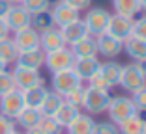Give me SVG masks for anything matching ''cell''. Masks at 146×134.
Here are the masks:
<instances>
[{
    "label": "cell",
    "mask_w": 146,
    "mask_h": 134,
    "mask_svg": "<svg viewBox=\"0 0 146 134\" xmlns=\"http://www.w3.org/2000/svg\"><path fill=\"white\" fill-rule=\"evenodd\" d=\"M112 8H114V13L129 19H133L135 15H139L142 11L141 0H112Z\"/></svg>",
    "instance_id": "cell-23"
},
{
    "label": "cell",
    "mask_w": 146,
    "mask_h": 134,
    "mask_svg": "<svg viewBox=\"0 0 146 134\" xmlns=\"http://www.w3.org/2000/svg\"><path fill=\"white\" fill-rule=\"evenodd\" d=\"M9 2L8 0H0V17H4L6 13H8V9H9Z\"/></svg>",
    "instance_id": "cell-40"
},
{
    "label": "cell",
    "mask_w": 146,
    "mask_h": 134,
    "mask_svg": "<svg viewBox=\"0 0 146 134\" xmlns=\"http://www.w3.org/2000/svg\"><path fill=\"white\" fill-rule=\"evenodd\" d=\"M11 130H15V121L0 114V134H9Z\"/></svg>",
    "instance_id": "cell-37"
},
{
    "label": "cell",
    "mask_w": 146,
    "mask_h": 134,
    "mask_svg": "<svg viewBox=\"0 0 146 134\" xmlns=\"http://www.w3.org/2000/svg\"><path fill=\"white\" fill-rule=\"evenodd\" d=\"M45 61V52L41 48H32V50H23L17 54L15 65L19 67H28V69H39Z\"/></svg>",
    "instance_id": "cell-15"
},
{
    "label": "cell",
    "mask_w": 146,
    "mask_h": 134,
    "mask_svg": "<svg viewBox=\"0 0 146 134\" xmlns=\"http://www.w3.org/2000/svg\"><path fill=\"white\" fill-rule=\"evenodd\" d=\"M146 127V119L141 116V112L129 116L127 119H124L122 123H118V130L120 134H142Z\"/></svg>",
    "instance_id": "cell-22"
},
{
    "label": "cell",
    "mask_w": 146,
    "mask_h": 134,
    "mask_svg": "<svg viewBox=\"0 0 146 134\" xmlns=\"http://www.w3.org/2000/svg\"><path fill=\"white\" fill-rule=\"evenodd\" d=\"M51 17H52V22H54L56 28H62V26L69 24V22L77 21L79 17V11L75 8H71V6H68L66 2H56V4H52V9H51Z\"/></svg>",
    "instance_id": "cell-12"
},
{
    "label": "cell",
    "mask_w": 146,
    "mask_h": 134,
    "mask_svg": "<svg viewBox=\"0 0 146 134\" xmlns=\"http://www.w3.org/2000/svg\"><path fill=\"white\" fill-rule=\"evenodd\" d=\"M111 103V93L109 90L101 88H84V101H82V108L90 114H103L107 112V106Z\"/></svg>",
    "instance_id": "cell-2"
},
{
    "label": "cell",
    "mask_w": 146,
    "mask_h": 134,
    "mask_svg": "<svg viewBox=\"0 0 146 134\" xmlns=\"http://www.w3.org/2000/svg\"><path fill=\"white\" fill-rule=\"evenodd\" d=\"M25 134H43V130L39 127H32V129H26Z\"/></svg>",
    "instance_id": "cell-41"
},
{
    "label": "cell",
    "mask_w": 146,
    "mask_h": 134,
    "mask_svg": "<svg viewBox=\"0 0 146 134\" xmlns=\"http://www.w3.org/2000/svg\"><path fill=\"white\" fill-rule=\"evenodd\" d=\"M69 48H71V52H73L75 58L98 56V43H96V37H92V35H86V37L81 39V41L69 45Z\"/></svg>",
    "instance_id": "cell-17"
},
{
    "label": "cell",
    "mask_w": 146,
    "mask_h": 134,
    "mask_svg": "<svg viewBox=\"0 0 146 134\" xmlns=\"http://www.w3.org/2000/svg\"><path fill=\"white\" fill-rule=\"evenodd\" d=\"M94 134H120L118 125L112 121H103V123H96Z\"/></svg>",
    "instance_id": "cell-36"
},
{
    "label": "cell",
    "mask_w": 146,
    "mask_h": 134,
    "mask_svg": "<svg viewBox=\"0 0 146 134\" xmlns=\"http://www.w3.org/2000/svg\"><path fill=\"white\" fill-rule=\"evenodd\" d=\"M11 76H13V82H15V88L21 90V91L45 84L43 76L39 75V69H28V67L15 65V69L11 71Z\"/></svg>",
    "instance_id": "cell-5"
},
{
    "label": "cell",
    "mask_w": 146,
    "mask_h": 134,
    "mask_svg": "<svg viewBox=\"0 0 146 134\" xmlns=\"http://www.w3.org/2000/svg\"><path fill=\"white\" fill-rule=\"evenodd\" d=\"M64 101L69 104H73V106H77L79 110L82 108V101H84V88L79 86L75 88V90H71L69 93H66L64 95Z\"/></svg>",
    "instance_id": "cell-32"
},
{
    "label": "cell",
    "mask_w": 146,
    "mask_h": 134,
    "mask_svg": "<svg viewBox=\"0 0 146 134\" xmlns=\"http://www.w3.org/2000/svg\"><path fill=\"white\" fill-rule=\"evenodd\" d=\"M8 35H9V28H8V24H6L4 17H0V39L8 37Z\"/></svg>",
    "instance_id": "cell-39"
},
{
    "label": "cell",
    "mask_w": 146,
    "mask_h": 134,
    "mask_svg": "<svg viewBox=\"0 0 146 134\" xmlns=\"http://www.w3.org/2000/svg\"><path fill=\"white\" fill-rule=\"evenodd\" d=\"M62 103H64V97L58 95L56 91H49L47 97L43 99L41 106H39V112H41V116H54Z\"/></svg>",
    "instance_id": "cell-27"
},
{
    "label": "cell",
    "mask_w": 146,
    "mask_h": 134,
    "mask_svg": "<svg viewBox=\"0 0 146 134\" xmlns=\"http://www.w3.org/2000/svg\"><path fill=\"white\" fill-rule=\"evenodd\" d=\"M21 6L30 13V15H34V13L49 11V9H51V0H23Z\"/></svg>",
    "instance_id": "cell-30"
},
{
    "label": "cell",
    "mask_w": 146,
    "mask_h": 134,
    "mask_svg": "<svg viewBox=\"0 0 146 134\" xmlns=\"http://www.w3.org/2000/svg\"><path fill=\"white\" fill-rule=\"evenodd\" d=\"M39 119H41V112H39L38 108H28V106H25V108L21 110V114L15 117L17 125L23 127L25 130L32 129V127H38Z\"/></svg>",
    "instance_id": "cell-26"
},
{
    "label": "cell",
    "mask_w": 146,
    "mask_h": 134,
    "mask_svg": "<svg viewBox=\"0 0 146 134\" xmlns=\"http://www.w3.org/2000/svg\"><path fill=\"white\" fill-rule=\"evenodd\" d=\"M79 86H82V80L77 76L73 67L52 73V91H56L58 95L64 97L66 93H69L71 90H75Z\"/></svg>",
    "instance_id": "cell-7"
},
{
    "label": "cell",
    "mask_w": 146,
    "mask_h": 134,
    "mask_svg": "<svg viewBox=\"0 0 146 134\" xmlns=\"http://www.w3.org/2000/svg\"><path fill=\"white\" fill-rule=\"evenodd\" d=\"M94 127H96V121L90 116L79 112V116L66 129H68V134H94Z\"/></svg>",
    "instance_id": "cell-20"
},
{
    "label": "cell",
    "mask_w": 146,
    "mask_h": 134,
    "mask_svg": "<svg viewBox=\"0 0 146 134\" xmlns=\"http://www.w3.org/2000/svg\"><path fill=\"white\" fill-rule=\"evenodd\" d=\"M30 26L36 32H39V34L49 30V28H52L54 22H52V17H51V9L49 11H41V13H34L32 21H30Z\"/></svg>",
    "instance_id": "cell-29"
},
{
    "label": "cell",
    "mask_w": 146,
    "mask_h": 134,
    "mask_svg": "<svg viewBox=\"0 0 146 134\" xmlns=\"http://www.w3.org/2000/svg\"><path fill=\"white\" fill-rule=\"evenodd\" d=\"M124 50L127 52V56L131 58V60H135L137 63L146 61V41H142V39L129 35L124 41Z\"/></svg>",
    "instance_id": "cell-19"
},
{
    "label": "cell",
    "mask_w": 146,
    "mask_h": 134,
    "mask_svg": "<svg viewBox=\"0 0 146 134\" xmlns=\"http://www.w3.org/2000/svg\"><path fill=\"white\" fill-rule=\"evenodd\" d=\"M77 116H79V108H77V106H73V104H69V103H66V101H64V103L60 104V108L56 110V114L52 117L56 119V123H58L62 129H66V127H68Z\"/></svg>",
    "instance_id": "cell-25"
},
{
    "label": "cell",
    "mask_w": 146,
    "mask_h": 134,
    "mask_svg": "<svg viewBox=\"0 0 146 134\" xmlns=\"http://www.w3.org/2000/svg\"><path fill=\"white\" fill-rule=\"evenodd\" d=\"M15 88V82H13V76L8 69L0 71V95H4L8 91H11Z\"/></svg>",
    "instance_id": "cell-33"
},
{
    "label": "cell",
    "mask_w": 146,
    "mask_h": 134,
    "mask_svg": "<svg viewBox=\"0 0 146 134\" xmlns=\"http://www.w3.org/2000/svg\"><path fill=\"white\" fill-rule=\"evenodd\" d=\"M8 2H9V4H21L23 0H8Z\"/></svg>",
    "instance_id": "cell-44"
},
{
    "label": "cell",
    "mask_w": 146,
    "mask_h": 134,
    "mask_svg": "<svg viewBox=\"0 0 146 134\" xmlns=\"http://www.w3.org/2000/svg\"><path fill=\"white\" fill-rule=\"evenodd\" d=\"M131 95H133L131 101H133L137 112H146V86L141 88V90H137V91H133Z\"/></svg>",
    "instance_id": "cell-34"
},
{
    "label": "cell",
    "mask_w": 146,
    "mask_h": 134,
    "mask_svg": "<svg viewBox=\"0 0 146 134\" xmlns=\"http://www.w3.org/2000/svg\"><path fill=\"white\" fill-rule=\"evenodd\" d=\"M62 2H66L68 6H71V8H75L77 11H82V9H88L92 4V0H62Z\"/></svg>",
    "instance_id": "cell-38"
},
{
    "label": "cell",
    "mask_w": 146,
    "mask_h": 134,
    "mask_svg": "<svg viewBox=\"0 0 146 134\" xmlns=\"http://www.w3.org/2000/svg\"><path fill=\"white\" fill-rule=\"evenodd\" d=\"M62 47H66V41L62 37L60 28L52 26V28L39 34V48L43 52H51V50H56V48H62Z\"/></svg>",
    "instance_id": "cell-14"
},
{
    "label": "cell",
    "mask_w": 146,
    "mask_h": 134,
    "mask_svg": "<svg viewBox=\"0 0 146 134\" xmlns=\"http://www.w3.org/2000/svg\"><path fill=\"white\" fill-rule=\"evenodd\" d=\"M141 65H142V71H144V75H146V61H142Z\"/></svg>",
    "instance_id": "cell-45"
},
{
    "label": "cell",
    "mask_w": 146,
    "mask_h": 134,
    "mask_svg": "<svg viewBox=\"0 0 146 134\" xmlns=\"http://www.w3.org/2000/svg\"><path fill=\"white\" fill-rule=\"evenodd\" d=\"M109 19H111V13L103 8H92L88 9V13L84 15L82 22H84L86 30H88V35L96 37V35L103 34L107 30V24H109Z\"/></svg>",
    "instance_id": "cell-6"
},
{
    "label": "cell",
    "mask_w": 146,
    "mask_h": 134,
    "mask_svg": "<svg viewBox=\"0 0 146 134\" xmlns=\"http://www.w3.org/2000/svg\"><path fill=\"white\" fill-rule=\"evenodd\" d=\"M73 61H75V56H73L71 48H68V45H66V47H62V48L45 52V61H43V65H45L51 73H56V71H64V69L73 67Z\"/></svg>",
    "instance_id": "cell-4"
},
{
    "label": "cell",
    "mask_w": 146,
    "mask_h": 134,
    "mask_svg": "<svg viewBox=\"0 0 146 134\" xmlns=\"http://www.w3.org/2000/svg\"><path fill=\"white\" fill-rule=\"evenodd\" d=\"M142 134H146V127H144V130H142Z\"/></svg>",
    "instance_id": "cell-47"
},
{
    "label": "cell",
    "mask_w": 146,
    "mask_h": 134,
    "mask_svg": "<svg viewBox=\"0 0 146 134\" xmlns=\"http://www.w3.org/2000/svg\"><path fill=\"white\" fill-rule=\"evenodd\" d=\"M49 90L45 86H36V88H30V90H25L23 91V99H25V106L28 108H38L41 106L43 99L47 97Z\"/></svg>",
    "instance_id": "cell-24"
},
{
    "label": "cell",
    "mask_w": 146,
    "mask_h": 134,
    "mask_svg": "<svg viewBox=\"0 0 146 134\" xmlns=\"http://www.w3.org/2000/svg\"><path fill=\"white\" fill-rule=\"evenodd\" d=\"M96 43H98V52L105 58H116L124 50V41L112 37L111 34L103 32V34L96 35Z\"/></svg>",
    "instance_id": "cell-11"
},
{
    "label": "cell",
    "mask_w": 146,
    "mask_h": 134,
    "mask_svg": "<svg viewBox=\"0 0 146 134\" xmlns=\"http://www.w3.org/2000/svg\"><path fill=\"white\" fill-rule=\"evenodd\" d=\"M6 67H8V63H4V61L0 60V71H4V69H6Z\"/></svg>",
    "instance_id": "cell-43"
},
{
    "label": "cell",
    "mask_w": 146,
    "mask_h": 134,
    "mask_svg": "<svg viewBox=\"0 0 146 134\" xmlns=\"http://www.w3.org/2000/svg\"><path fill=\"white\" fill-rule=\"evenodd\" d=\"M99 69V61L98 56H92V58H75L73 61V71L77 73V76L81 80H88L96 71Z\"/></svg>",
    "instance_id": "cell-18"
},
{
    "label": "cell",
    "mask_w": 146,
    "mask_h": 134,
    "mask_svg": "<svg viewBox=\"0 0 146 134\" xmlns=\"http://www.w3.org/2000/svg\"><path fill=\"white\" fill-rule=\"evenodd\" d=\"M131 26H133V19L129 17H122L118 13L111 15L109 19V24H107V34H111L112 37L120 39V41H125V39L131 35Z\"/></svg>",
    "instance_id": "cell-10"
},
{
    "label": "cell",
    "mask_w": 146,
    "mask_h": 134,
    "mask_svg": "<svg viewBox=\"0 0 146 134\" xmlns=\"http://www.w3.org/2000/svg\"><path fill=\"white\" fill-rule=\"evenodd\" d=\"M107 112L109 117H111L112 123H122L124 119H127L129 116L137 114V108H135L131 97H125V95H118V97H111V103L107 106Z\"/></svg>",
    "instance_id": "cell-3"
},
{
    "label": "cell",
    "mask_w": 146,
    "mask_h": 134,
    "mask_svg": "<svg viewBox=\"0 0 146 134\" xmlns=\"http://www.w3.org/2000/svg\"><path fill=\"white\" fill-rule=\"evenodd\" d=\"M98 73L103 76V80L107 82L109 88H114V86H118V82H120L122 65L116 63V61H105V63H99Z\"/></svg>",
    "instance_id": "cell-21"
},
{
    "label": "cell",
    "mask_w": 146,
    "mask_h": 134,
    "mask_svg": "<svg viewBox=\"0 0 146 134\" xmlns=\"http://www.w3.org/2000/svg\"><path fill=\"white\" fill-rule=\"evenodd\" d=\"M13 34H15L13 35V43H15L19 52L32 50V48L39 47V32H36L32 26H26V28L13 32Z\"/></svg>",
    "instance_id": "cell-13"
},
{
    "label": "cell",
    "mask_w": 146,
    "mask_h": 134,
    "mask_svg": "<svg viewBox=\"0 0 146 134\" xmlns=\"http://www.w3.org/2000/svg\"><path fill=\"white\" fill-rule=\"evenodd\" d=\"M141 9H142V11H146V0H141Z\"/></svg>",
    "instance_id": "cell-42"
},
{
    "label": "cell",
    "mask_w": 146,
    "mask_h": 134,
    "mask_svg": "<svg viewBox=\"0 0 146 134\" xmlns=\"http://www.w3.org/2000/svg\"><path fill=\"white\" fill-rule=\"evenodd\" d=\"M17 47H15V43H13V39L9 37H4L0 39V60L4 61V63H15V60H17Z\"/></svg>",
    "instance_id": "cell-28"
},
{
    "label": "cell",
    "mask_w": 146,
    "mask_h": 134,
    "mask_svg": "<svg viewBox=\"0 0 146 134\" xmlns=\"http://www.w3.org/2000/svg\"><path fill=\"white\" fill-rule=\"evenodd\" d=\"M38 127L43 130V134H62V127L56 123L52 116H41Z\"/></svg>",
    "instance_id": "cell-31"
},
{
    "label": "cell",
    "mask_w": 146,
    "mask_h": 134,
    "mask_svg": "<svg viewBox=\"0 0 146 134\" xmlns=\"http://www.w3.org/2000/svg\"><path fill=\"white\" fill-rule=\"evenodd\" d=\"M25 108V99H23V91L13 88L11 91L0 95V114L9 119L15 121V117L21 114V110Z\"/></svg>",
    "instance_id": "cell-8"
},
{
    "label": "cell",
    "mask_w": 146,
    "mask_h": 134,
    "mask_svg": "<svg viewBox=\"0 0 146 134\" xmlns=\"http://www.w3.org/2000/svg\"><path fill=\"white\" fill-rule=\"evenodd\" d=\"M60 32H62V37H64L66 45H73V43H77V41H81L82 37L88 35V30H86L82 19H77V21L62 26Z\"/></svg>",
    "instance_id": "cell-16"
},
{
    "label": "cell",
    "mask_w": 146,
    "mask_h": 134,
    "mask_svg": "<svg viewBox=\"0 0 146 134\" xmlns=\"http://www.w3.org/2000/svg\"><path fill=\"white\" fill-rule=\"evenodd\" d=\"M4 21L8 24L9 32H17V30H23L26 26H30V21H32V15L23 8L21 4H11L8 9V13L4 15Z\"/></svg>",
    "instance_id": "cell-9"
},
{
    "label": "cell",
    "mask_w": 146,
    "mask_h": 134,
    "mask_svg": "<svg viewBox=\"0 0 146 134\" xmlns=\"http://www.w3.org/2000/svg\"><path fill=\"white\" fill-rule=\"evenodd\" d=\"M118 86H122L125 91H129V93H133V91L144 88L146 86V75H144V71H142V65L137 63V61H135V63L122 65Z\"/></svg>",
    "instance_id": "cell-1"
},
{
    "label": "cell",
    "mask_w": 146,
    "mask_h": 134,
    "mask_svg": "<svg viewBox=\"0 0 146 134\" xmlns=\"http://www.w3.org/2000/svg\"><path fill=\"white\" fill-rule=\"evenodd\" d=\"M131 35L142 39V41H146V17H141V19H137V21H133Z\"/></svg>",
    "instance_id": "cell-35"
},
{
    "label": "cell",
    "mask_w": 146,
    "mask_h": 134,
    "mask_svg": "<svg viewBox=\"0 0 146 134\" xmlns=\"http://www.w3.org/2000/svg\"><path fill=\"white\" fill-rule=\"evenodd\" d=\"M9 134H23V132H19V130H11Z\"/></svg>",
    "instance_id": "cell-46"
}]
</instances>
